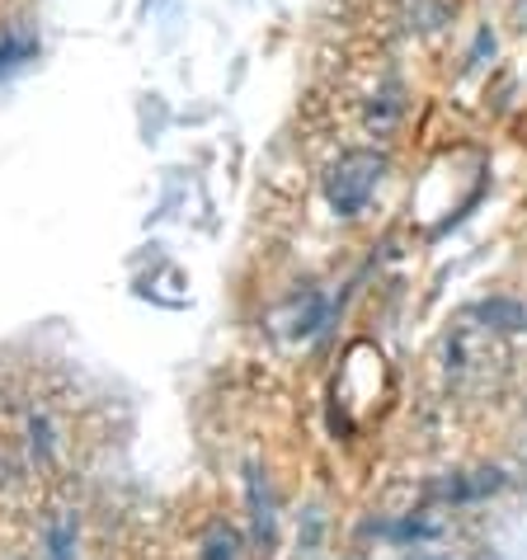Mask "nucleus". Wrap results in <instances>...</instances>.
<instances>
[{"mask_svg": "<svg viewBox=\"0 0 527 560\" xmlns=\"http://www.w3.org/2000/svg\"><path fill=\"white\" fill-rule=\"evenodd\" d=\"M386 175V155L382 151H344L339 161L330 165V175H325V203H330L339 217H359L372 194H377V184Z\"/></svg>", "mask_w": 527, "mask_h": 560, "instance_id": "nucleus-1", "label": "nucleus"}, {"mask_svg": "<svg viewBox=\"0 0 527 560\" xmlns=\"http://www.w3.org/2000/svg\"><path fill=\"white\" fill-rule=\"evenodd\" d=\"M500 363H504L500 330H490V325L476 320V316L453 325V335L443 339V368H447L453 382H480V377H490Z\"/></svg>", "mask_w": 527, "mask_h": 560, "instance_id": "nucleus-2", "label": "nucleus"}, {"mask_svg": "<svg viewBox=\"0 0 527 560\" xmlns=\"http://www.w3.org/2000/svg\"><path fill=\"white\" fill-rule=\"evenodd\" d=\"M504 490V471H467V476H453V480H438L433 494L447 504H471V500H485V494Z\"/></svg>", "mask_w": 527, "mask_h": 560, "instance_id": "nucleus-3", "label": "nucleus"}, {"mask_svg": "<svg viewBox=\"0 0 527 560\" xmlns=\"http://www.w3.org/2000/svg\"><path fill=\"white\" fill-rule=\"evenodd\" d=\"M382 533L391 541H438L447 533V518L443 513H433V509H420V513H406V518L386 523Z\"/></svg>", "mask_w": 527, "mask_h": 560, "instance_id": "nucleus-4", "label": "nucleus"}, {"mask_svg": "<svg viewBox=\"0 0 527 560\" xmlns=\"http://www.w3.org/2000/svg\"><path fill=\"white\" fill-rule=\"evenodd\" d=\"M471 316L485 320L490 330H500V335H523L527 330V302H514V298H490V302H480Z\"/></svg>", "mask_w": 527, "mask_h": 560, "instance_id": "nucleus-5", "label": "nucleus"}, {"mask_svg": "<svg viewBox=\"0 0 527 560\" xmlns=\"http://www.w3.org/2000/svg\"><path fill=\"white\" fill-rule=\"evenodd\" d=\"M325 316H330V302L320 298V292H302V298H292V320H288V335L292 339H306L316 335Z\"/></svg>", "mask_w": 527, "mask_h": 560, "instance_id": "nucleus-6", "label": "nucleus"}, {"mask_svg": "<svg viewBox=\"0 0 527 560\" xmlns=\"http://www.w3.org/2000/svg\"><path fill=\"white\" fill-rule=\"evenodd\" d=\"M400 108H406V100H400V85H396V81H386L377 95H372V104H367V128L377 132V137H386V132L396 128Z\"/></svg>", "mask_w": 527, "mask_h": 560, "instance_id": "nucleus-7", "label": "nucleus"}, {"mask_svg": "<svg viewBox=\"0 0 527 560\" xmlns=\"http://www.w3.org/2000/svg\"><path fill=\"white\" fill-rule=\"evenodd\" d=\"M48 556L43 560H75V513H61L48 523V537H43Z\"/></svg>", "mask_w": 527, "mask_h": 560, "instance_id": "nucleus-8", "label": "nucleus"}, {"mask_svg": "<svg viewBox=\"0 0 527 560\" xmlns=\"http://www.w3.org/2000/svg\"><path fill=\"white\" fill-rule=\"evenodd\" d=\"M203 560H236V533H226V527H216L203 547Z\"/></svg>", "mask_w": 527, "mask_h": 560, "instance_id": "nucleus-9", "label": "nucleus"}]
</instances>
